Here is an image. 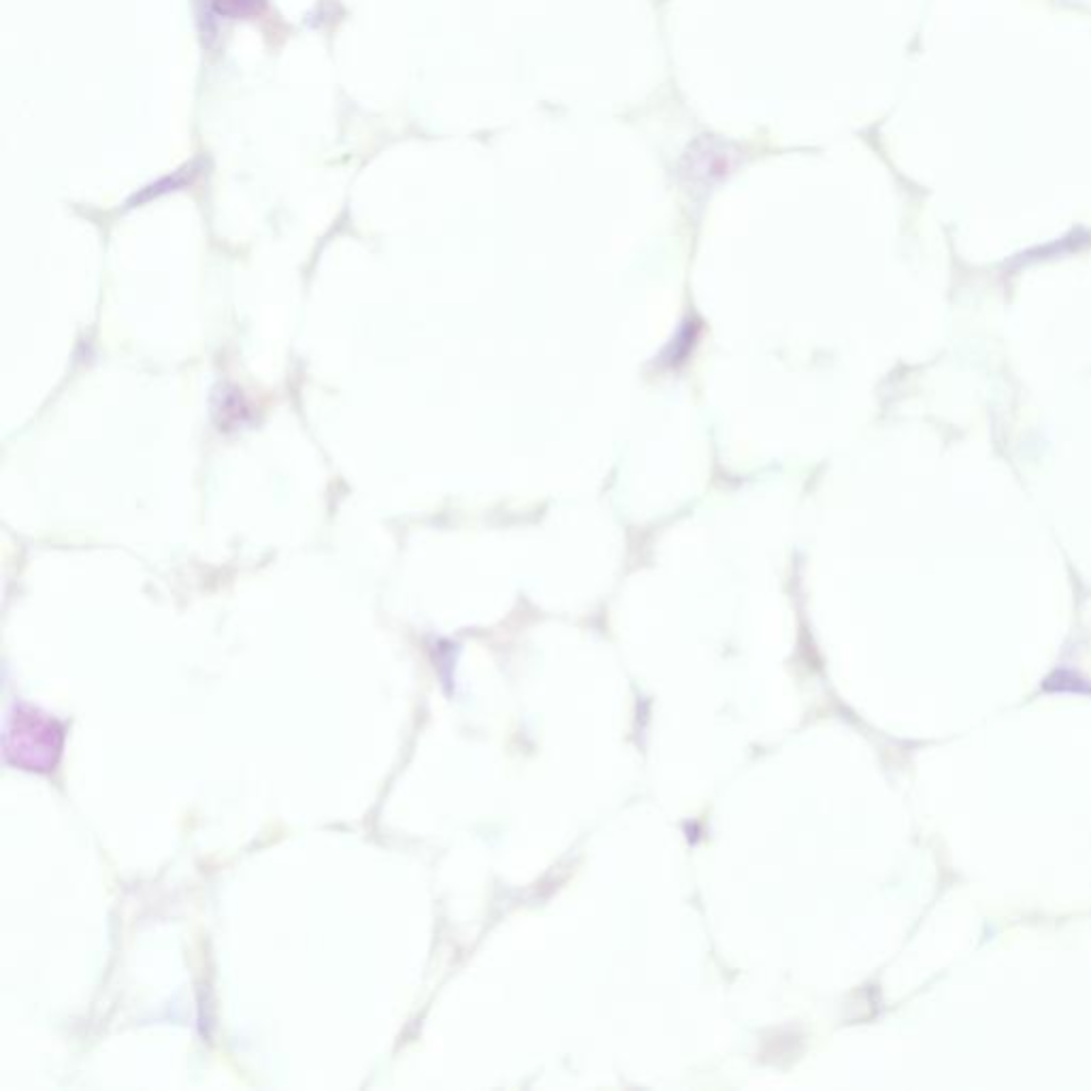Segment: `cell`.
<instances>
[{
	"label": "cell",
	"mask_w": 1091,
	"mask_h": 1091,
	"mask_svg": "<svg viewBox=\"0 0 1091 1091\" xmlns=\"http://www.w3.org/2000/svg\"><path fill=\"white\" fill-rule=\"evenodd\" d=\"M64 729L50 714L26 704H15L3 729L5 761L18 770L47 774L62 755Z\"/></svg>",
	"instance_id": "obj_1"
},
{
	"label": "cell",
	"mask_w": 1091,
	"mask_h": 1091,
	"mask_svg": "<svg viewBox=\"0 0 1091 1091\" xmlns=\"http://www.w3.org/2000/svg\"><path fill=\"white\" fill-rule=\"evenodd\" d=\"M263 5L265 0H214V9L229 18H243V15L260 11Z\"/></svg>",
	"instance_id": "obj_3"
},
{
	"label": "cell",
	"mask_w": 1091,
	"mask_h": 1091,
	"mask_svg": "<svg viewBox=\"0 0 1091 1091\" xmlns=\"http://www.w3.org/2000/svg\"><path fill=\"white\" fill-rule=\"evenodd\" d=\"M1045 691H1070V693H1091V687L1077 674L1068 670L1055 672L1045 680Z\"/></svg>",
	"instance_id": "obj_2"
}]
</instances>
